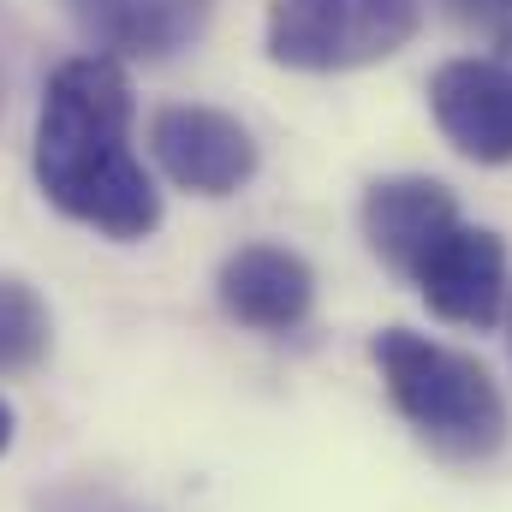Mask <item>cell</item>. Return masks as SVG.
<instances>
[{
    "mask_svg": "<svg viewBox=\"0 0 512 512\" xmlns=\"http://www.w3.org/2000/svg\"><path fill=\"white\" fill-rule=\"evenodd\" d=\"M131 84L120 60L84 54L48 78L42 120H36V185L42 197L108 233V239H149L161 227V191L126 143Z\"/></svg>",
    "mask_w": 512,
    "mask_h": 512,
    "instance_id": "6da1fadb",
    "label": "cell"
},
{
    "mask_svg": "<svg viewBox=\"0 0 512 512\" xmlns=\"http://www.w3.org/2000/svg\"><path fill=\"white\" fill-rule=\"evenodd\" d=\"M370 358L382 370L399 417L441 453V459H489L507 441V399L495 376L453 346H435L411 328H382L370 340Z\"/></svg>",
    "mask_w": 512,
    "mask_h": 512,
    "instance_id": "7a4b0ae2",
    "label": "cell"
},
{
    "mask_svg": "<svg viewBox=\"0 0 512 512\" xmlns=\"http://www.w3.org/2000/svg\"><path fill=\"white\" fill-rule=\"evenodd\" d=\"M417 0H274L268 54L298 72H352L411 42Z\"/></svg>",
    "mask_w": 512,
    "mask_h": 512,
    "instance_id": "3957f363",
    "label": "cell"
},
{
    "mask_svg": "<svg viewBox=\"0 0 512 512\" xmlns=\"http://www.w3.org/2000/svg\"><path fill=\"white\" fill-rule=\"evenodd\" d=\"M423 304L453 322V328H495L501 304H507V245L489 227H465L453 221L429 256L411 268Z\"/></svg>",
    "mask_w": 512,
    "mask_h": 512,
    "instance_id": "277c9868",
    "label": "cell"
},
{
    "mask_svg": "<svg viewBox=\"0 0 512 512\" xmlns=\"http://www.w3.org/2000/svg\"><path fill=\"white\" fill-rule=\"evenodd\" d=\"M149 149H155L161 173L197 197H233L256 173L251 131L221 108H191V102L161 108L149 126Z\"/></svg>",
    "mask_w": 512,
    "mask_h": 512,
    "instance_id": "5b68a950",
    "label": "cell"
},
{
    "mask_svg": "<svg viewBox=\"0 0 512 512\" xmlns=\"http://www.w3.org/2000/svg\"><path fill=\"white\" fill-rule=\"evenodd\" d=\"M429 108L447 143L483 167L512 161V66L501 60H447L429 78Z\"/></svg>",
    "mask_w": 512,
    "mask_h": 512,
    "instance_id": "8992f818",
    "label": "cell"
},
{
    "mask_svg": "<svg viewBox=\"0 0 512 512\" xmlns=\"http://www.w3.org/2000/svg\"><path fill=\"white\" fill-rule=\"evenodd\" d=\"M215 292H221V310L245 328L262 334H286L310 316L316 304V274L310 262L286 245H245L221 262L215 274Z\"/></svg>",
    "mask_w": 512,
    "mask_h": 512,
    "instance_id": "52a82bcc",
    "label": "cell"
},
{
    "mask_svg": "<svg viewBox=\"0 0 512 512\" xmlns=\"http://www.w3.org/2000/svg\"><path fill=\"white\" fill-rule=\"evenodd\" d=\"M453 221H459V203L441 179H417V173L376 179L364 197V239L393 274H411Z\"/></svg>",
    "mask_w": 512,
    "mask_h": 512,
    "instance_id": "ba28073f",
    "label": "cell"
},
{
    "mask_svg": "<svg viewBox=\"0 0 512 512\" xmlns=\"http://www.w3.org/2000/svg\"><path fill=\"white\" fill-rule=\"evenodd\" d=\"M72 6L96 42L120 54H143V60L185 48L209 18V0H72Z\"/></svg>",
    "mask_w": 512,
    "mask_h": 512,
    "instance_id": "9c48e42d",
    "label": "cell"
},
{
    "mask_svg": "<svg viewBox=\"0 0 512 512\" xmlns=\"http://www.w3.org/2000/svg\"><path fill=\"white\" fill-rule=\"evenodd\" d=\"M48 340H54V322H48V304L36 298V286L0 274V376H24L48 358Z\"/></svg>",
    "mask_w": 512,
    "mask_h": 512,
    "instance_id": "30bf717a",
    "label": "cell"
},
{
    "mask_svg": "<svg viewBox=\"0 0 512 512\" xmlns=\"http://www.w3.org/2000/svg\"><path fill=\"white\" fill-rule=\"evenodd\" d=\"M6 447H12V405L0 399V453H6Z\"/></svg>",
    "mask_w": 512,
    "mask_h": 512,
    "instance_id": "8fae6325",
    "label": "cell"
}]
</instances>
